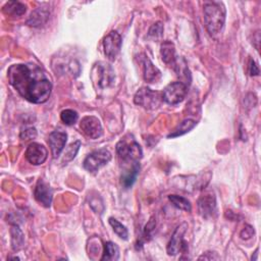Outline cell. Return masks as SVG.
Instances as JSON below:
<instances>
[{"label":"cell","mask_w":261,"mask_h":261,"mask_svg":"<svg viewBox=\"0 0 261 261\" xmlns=\"http://www.w3.org/2000/svg\"><path fill=\"white\" fill-rule=\"evenodd\" d=\"M47 149L39 143H31L26 150V158L33 165H40L44 163L47 159Z\"/></svg>","instance_id":"7c38bea8"},{"label":"cell","mask_w":261,"mask_h":261,"mask_svg":"<svg viewBox=\"0 0 261 261\" xmlns=\"http://www.w3.org/2000/svg\"><path fill=\"white\" fill-rule=\"evenodd\" d=\"M202 259H204V260H218V259H220V257L215 252H205V253H203V255H201L199 257V260H202Z\"/></svg>","instance_id":"4dcf8cb0"},{"label":"cell","mask_w":261,"mask_h":261,"mask_svg":"<svg viewBox=\"0 0 261 261\" xmlns=\"http://www.w3.org/2000/svg\"><path fill=\"white\" fill-rule=\"evenodd\" d=\"M196 125H197V123L194 120L187 119V120L183 121L182 123H180V125L176 128V130L168 135V138H177V137L183 136V135L189 133L190 131H192L196 127Z\"/></svg>","instance_id":"44dd1931"},{"label":"cell","mask_w":261,"mask_h":261,"mask_svg":"<svg viewBox=\"0 0 261 261\" xmlns=\"http://www.w3.org/2000/svg\"><path fill=\"white\" fill-rule=\"evenodd\" d=\"M117 153L120 159L128 164L139 162L142 158L143 151L140 145L134 139H122L117 144Z\"/></svg>","instance_id":"3957f363"},{"label":"cell","mask_w":261,"mask_h":261,"mask_svg":"<svg viewBox=\"0 0 261 261\" xmlns=\"http://www.w3.org/2000/svg\"><path fill=\"white\" fill-rule=\"evenodd\" d=\"M68 141V135L66 132L54 131L48 137V144L54 159L59 158L61 153L64 151Z\"/></svg>","instance_id":"4fadbf2b"},{"label":"cell","mask_w":261,"mask_h":261,"mask_svg":"<svg viewBox=\"0 0 261 261\" xmlns=\"http://www.w3.org/2000/svg\"><path fill=\"white\" fill-rule=\"evenodd\" d=\"M114 71L105 63H98L94 66L92 71V80L96 88L106 89L114 83Z\"/></svg>","instance_id":"5b68a950"},{"label":"cell","mask_w":261,"mask_h":261,"mask_svg":"<svg viewBox=\"0 0 261 261\" xmlns=\"http://www.w3.org/2000/svg\"><path fill=\"white\" fill-rule=\"evenodd\" d=\"M168 200L171 202V204L173 206L177 207L180 210L188 211V212H190L192 210L191 202L185 197L178 196V195H169Z\"/></svg>","instance_id":"603a6c76"},{"label":"cell","mask_w":261,"mask_h":261,"mask_svg":"<svg viewBox=\"0 0 261 261\" xmlns=\"http://www.w3.org/2000/svg\"><path fill=\"white\" fill-rule=\"evenodd\" d=\"M249 74L251 76H258L259 75V69L256 65V63L253 60H250L249 64Z\"/></svg>","instance_id":"d6a6232c"},{"label":"cell","mask_w":261,"mask_h":261,"mask_svg":"<svg viewBox=\"0 0 261 261\" xmlns=\"http://www.w3.org/2000/svg\"><path fill=\"white\" fill-rule=\"evenodd\" d=\"M160 53L162 61L166 65H173L177 60L176 48L170 41H164L160 47Z\"/></svg>","instance_id":"ac0fdd59"},{"label":"cell","mask_w":261,"mask_h":261,"mask_svg":"<svg viewBox=\"0 0 261 261\" xmlns=\"http://www.w3.org/2000/svg\"><path fill=\"white\" fill-rule=\"evenodd\" d=\"M21 139L24 141H29V140H32L34 138L37 137V131L35 128H29L25 131H23L21 133Z\"/></svg>","instance_id":"f1b7e54d"},{"label":"cell","mask_w":261,"mask_h":261,"mask_svg":"<svg viewBox=\"0 0 261 261\" xmlns=\"http://www.w3.org/2000/svg\"><path fill=\"white\" fill-rule=\"evenodd\" d=\"M188 228V224L186 222L180 224L176 230L173 231V234L170 238V241L167 245V254L171 255V256H175L177 254H179L182 251H186L188 246L187 243L184 240V236L186 234Z\"/></svg>","instance_id":"ba28073f"},{"label":"cell","mask_w":261,"mask_h":261,"mask_svg":"<svg viewBox=\"0 0 261 261\" xmlns=\"http://www.w3.org/2000/svg\"><path fill=\"white\" fill-rule=\"evenodd\" d=\"M80 147H81V142L80 141H76V142L72 143L66 151V154H65V157H64V162L68 163V162L72 161L76 157V155L78 154Z\"/></svg>","instance_id":"4316f807"},{"label":"cell","mask_w":261,"mask_h":261,"mask_svg":"<svg viewBox=\"0 0 261 261\" xmlns=\"http://www.w3.org/2000/svg\"><path fill=\"white\" fill-rule=\"evenodd\" d=\"M109 224L112 226V229L115 234H117L121 239L123 240H128L129 238V231L127 227L121 223L118 219H115L113 217L109 218Z\"/></svg>","instance_id":"cb8c5ba5"},{"label":"cell","mask_w":261,"mask_h":261,"mask_svg":"<svg viewBox=\"0 0 261 261\" xmlns=\"http://www.w3.org/2000/svg\"><path fill=\"white\" fill-rule=\"evenodd\" d=\"M139 171H140V163L139 162L132 164L128 169L123 171L121 180H122V185L126 189H129L134 185V183L136 182V179L139 175Z\"/></svg>","instance_id":"2e32d148"},{"label":"cell","mask_w":261,"mask_h":261,"mask_svg":"<svg viewBox=\"0 0 261 261\" xmlns=\"http://www.w3.org/2000/svg\"><path fill=\"white\" fill-rule=\"evenodd\" d=\"M253 235H254V229L251 225H245V227L242 229L241 234H240V236L243 240L251 239L253 237Z\"/></svg>","instance_id":"f546056e"},{"label":"cell","mask_w":261,"mask_h":261,"mask_svg":"<svg viewBox=\"0 0 261 261\" xmlns=\"http://www.w3.org/2000/svg\"><path fill=\"white\" fill-rule=\"evenodd\" d=\"M61 119L63 123L67 126H73L75 125L79 120V114L74 109H66L62 111L61 113Z\"/></svg>","instance_id":"484cf974"},{"label":"cell","mask_w":261,"mask_h":261,"mask_svg":"<svg viewBox=\"0 0 261 261\" xmlns=\"http://www.w3.org/2000/svg\"><path fill=\"white\" fill-rule=\"evenodd\" d=\"M27 12V7L19 2H9L4 7V13L7 16H11L14 18L22 17Z\"/></svg>","instance_id":"d6986e66"},{"label":"cell","mask_w":261,"mask_h":261,"mask_svg":"<svg viewBox=\"0 0 261 261\" xmlns=\"http://www.w3.org/2000/svg\"><path fill=\"white\" fill-rule=\"evenodd\" d=\"M155 224H156V222H155L154 218H151L150 221L146 224V226H145V236H146V238L151 237V231L154 229Z\"/></svg>","instance_id":"1f68e13d"},{"label":"cell","mask_w":261,"mask_h":261,"mask_svg":"<svg viewBox=\"0 0 261 261\" xmlns=\"http://www.w3.org/2000/svg\"><path fill=\"white\" fill-rule=\"evenodd\" d=\"M188 93V86L182 82H173L168 84L163 92V101L169 105H176L182 102Z\"/></svg>","instance_id":"8992f818"},{"label":"cell","mask_w":261,"mask_h":261,"mask_svg":"<svg viewBox=\"0 0 261 261\" xmlns=\"http://www.w3.org/2000/svg\"><path fill=\"white\" fill-rule=\"evenodd\" d=\"M11 236H12V248L15 252L20 251L25 244V238L23 231L20 229L19 226L14 225L11 229Z\"/></svg>","instance_id":"7402d4cb"},{"label":"cell","mask_w":261,"mask_h":261,"mask_svg":"<svg viewBox=\"0 0 261 261\" xmlns=\"http://www.w3.org/2000/svg\"><path fill=\"white\" fill-rule=\"evenodd\" d=\"M161 79V72L149 59L144 61V80L147 83H157Z\"/></svg>","instance_id":"e0dca14e"},{"label":"cell","mask_w":261,"mask_h":261,"mask_svg":"<svg viewBox=\"0 0 261 261\" xmlns=\"http://www.w3.org/2000/svg\"><path fill=\"white\" fill-rule=\"evenodd\" d=\"M111 160V153L106 149H99L90 153L84 160V167L89 172H96Z\"/></svg>","instance_id":"52a82bcc"},{"label":"cell","mask_w":261,"mask_h":261,"mask_svg":"<svg viewBox=\"0 0 261 261\" xmlns=\"http://www.w3.org/2000/svg\"><path fill=\"white\" fill-rule=\"evenodd\" d=\"M203 13H204V22L209 35L212 37L218 35L222 31L225 23L226 12L223 4L217 2L206 3L203 7Z\"/></svg>","instance_id":"7a4b0ae2"},{"label":"cell","mask_w":261,"mask_h":261,"mask_svg":"<svg viewBox=\"0 0 261 261\" xmlns=\"http://www.w3.org/2000/svg\"><path fill=\"white\" fill-rule=\"evenodd\" d=\"M198 210L203 218H210L216 214V200L212 193H205L198 200Z\"/></svg>","instance_id":"8fae6325"},{"label":"cell","mask_w":261,"mask_h":261,"mask_svg":"<svg viewBox=\"0 0 261 261\" xmlns=\"http://www.w3.org/2000/svg\"><path fill=\"white\" fill-rule=\"evenodd\" d=\"M103 249V255L101 257L102 261H114L120 258V249L117 244L112 242H106Z\"/></svg>","instance_id":"ffe728a7"},{"label":"cell","mask_w":261,"mask_h":261,"mask_svg":"<svg viewBox=\"0 0 261 261\" xmlns=\"http://www.w3.org/2000/svg\"><path fill=\"white\" fill-rule=\"evenodd\" d=\"M10 84L29 102H46L52 91V84L47 74L37 65L18 64L9 69Z\"/></svg>","instance_id":"6da1fadb"},{"label":"cell","mask_w":261,"mask_h":261,"mask_svg":"<svg viewBox=\"0 0 261 261\" xmlns=\"http://www.w3.org/2000/svg\"><path fill=\"white\" fill-rule=\"evenodd\" d=\"M173 68H175V71L177 73V75L180 77V79H185L188 82V78L191 80V75L189 72V69L186 65V62L183 59H178L175 62V64L172 65Z\"/></svg>","instance_id":"d4e9b609"},{"label":"cell","mask_w":261,"mask_h":261,"mask_svg":"<svg viewBox=\"0 0 261 261\" xmlns=\"http://www.w3.org/2000/svg\"><path fill=\"white\" fill-rule=\"evenodd\" d=\"M134 102L137 105L144 107L145 109L153 110L158 108L163 102L162 93L153 91L150 88H147V87H144V88H141L135 94Z\"/></svg>","instance_id":"277c9868"},{"label":"cell","mask_w":261,"mask_h":261,"mask_svg":"<svg viewBox=\"0 0 261 261\" xmlns=\"http://www.w3.org/2000/svg\"><path fill=\"white\" fill-rule=\"evenodd\" d=\"M163 31H164V28H163V25L162 23L160 22H157L155 24H153L151 26V28L149 29V32H148V35L150 37H155V38H159L163 35Z\"/></svg>","instance_id":"83f0119b"},{"label":"cell","mask_w":261,"mask_h":261,"mask_svg":"<svg viewBox=\"0 0 261 261\" xmlns=\"http://www.w3.org/2000/svg\"><path fill=\"white\" fill-rule=\"evenodd\" d=\"M50 17V12L48 10V8L45 7H41L36 9L30 16V18L28 19L27 21V25H29L30 27H34V28H39L44 26Z\"/></svg>","instance_id":"9a60e30c"},{"label":"cell","mask_w":261,"mask_h":261,"mask_svg":"<svg viewBox=\"0 0 261 261\" xmlns=\"http://www.w3.org/2000/svg\"><path fill=\"white\" fill-rule=\"evenodd\" d=\"M122 48V37L117 31L108 33L103 40L104 54L111 62L115 61Z\"/></svg>","instance_id":"9c48e42d"},{"label":"cell","mask_w":261,"mask_h":261,"mask_svg":"<svg viewBox=\"0 0 261 261\" xmlns=\"http://www.w3.org/2000/svg\"><path fill=\"white\" fill-rule=\"evenodd\" d=\"M80 128L82 132L90 139H98L103 134V129L98 118L93 115H87L84 117L80 123Z\"/></svg>","instance_id":"30bf717a"},{"label":"cell","mask_w":261,"mask_h":261,"mask_svg":"<svg viewBox=\"0 0 261 261\" xmlns=\"http://www.w3.org/2000/svg\"><path fill=\"white\" fill-rule=\"evenodd\" d=\"M34 196L41 205L44 207H50L52 202V189L46 182L43 180L38 181L34 191Z\"/></svg>","instance_id":"5bb4252c"}]
</instances>
